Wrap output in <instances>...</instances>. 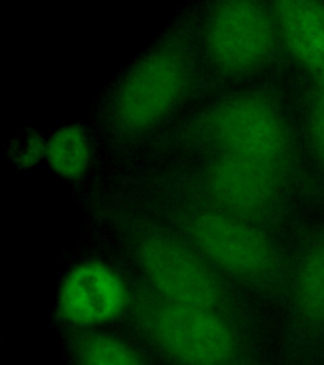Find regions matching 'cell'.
<instances>
[{"instance_id":"cell-1","label":"cell","mask_w":324,"mask_h":365,"mask_svg":"<svg viewBox=\"0 0 324 365\" xmlns=\"http://www.w3.org/2000/svg\"><path fill=\"white\" fill-rule=\"evenodd\" d=\"M128 287L120 322L154 365H273L266 340L226 316L166 301L142 282Z\"/></svg>"},{"instance_id":"cell-2","label":"cell","mask_w":324,"mask_h":365,"mask_svg":"<svg viewBox=\"0 0 324 365\" xmlns=\"http://www.w3.org/2000/svg\"><path fill=\"white\" fill-rule=\"evenodd\" d=\"M143 284L166 301L223 314L266 340L258 303L179 235L141 228L128 239Z\"/></svg>"},{"instance_id":"cell-3","label":"cell","mask_w":324,"mask_h":365,"mask_svg":"<svg viewBox=\"0 0 324 365\" xmlns=\"http://www.w3.org/2000/svg\"><path fill=\"white\" fill-rule=\"evenodd\" d=\"M182 230V237L227 279L257 303L281 308L291 252L268 228L207 210L189 217Z\"/></svg>"},{"instance_id":"cell-4","label":"cell","mask_w":324,"mask_h":365,"mask_svg":"<svg viewBox=\"0 0 324 365\" xmlns=\"http://www.w3.org/2000/svg\"><path fill=\"white\" fill-rule=\"evenodd\" d=\"M280 311L284 365H324V223L291 251Z\"/></svg>"},{"instance_id":"cell-5","label":"cell","mask_w":324,"mask_h":365,"mask_svg":"<svg viewBox=\"0 0 324 365\" xmlns=\"http://www.w3.org/2000/svg\"><path fill=\"white\" fill-rule=\"evenodd\" d=\"M208 132L223 154L268 166L288 178L294 145L284 114L271 98L247 93L213 109Z\"/></svg>"},{"instance_id":"cell-6","label":"cell","mask_w":324,"mask_h":365,"mask_svg":"<svg viewBox=\"0 0 324 365\" xmlns=\"http://www.w3.org/2000/svg\"><path fill=\"white\" fill-rule=\"evenodd\" d=\"M205 40L213 63L229 74L260 68L273 56L280 41L273 11L246 0H231L216 6Z\"/></svg>"},{"instance_id":"cell-7","label":"cell","mask_w":324,"mask_h":365,"mask_svg":"<svg viewBox=\"0 0 324 365\" xmlns=\"http://www.w3.org/2000/svg\"><path fill=\"white\" fill-rule=\"evenodd\" d=\"M188 68L175 52L156 51L142 58L122 81L114 113L120 125L141 131L157 125L180 102Z\"/></svg>"},{"instance_id":"cell-8","label":"cell","mask_w":324,"mask_h":365,"mask_svg":"<svg viewBox=\"0 0 324 365\" xmlns=\"http://www.w3.org/2000/svg\"><path fill=\"white\" fill-rule=\"evenodd\" d=\"M286 178L268 166L223 154L208 171V192L216 210L265 227L275 217Z\"/></svg>"},{"instance_id":"cell-9","label":"cell","mask_w":324,"mask_h":365,"mask_svg":"<svg viewBox=\"0 0 324 365\" xmlns=\"http://www.w3.org/2000/svg\"><path fill=\"white\" fill-rule=\"evenodd\" d=\"M128 299V287L120 274L100 262H85L63 282L60 307L68 326H97L118 321Z\"/></svg>"},{"instance_id":"cell-10","label":"cell","mask_w":324,"mask_h":365,"mask_svg":"<svg viewBox=\"0 0 324 365\" xmlns=\"http://www.w3.org/2000/svg\"><path fill=\"white\" fill-rule=\"evenodd\" d=\"M271 11L293 60L310 79L324 75V3L276 1Z\"/></svg>"},{"instance_id":"cell-11","label":"cell","mask_w":324,"mask_h":365,"mask_svg":"<svg viewBox=\"0 0 324 365\" xmlns=\"http://www.w3.org/2000/svg\"><path fill=\"white\" fill-rule=\"evenodd\" d=\"M63 350L68 365H154L125 331L102 326H66Z\"/></svg>"},{"instance_id":"cell-12","label":"cell","mask_w":324,"mask_h":365,"mask_svg":"<svg viewBox=\"0 0 324 365\" xmlns=\"http://www.w3.org/2000/svg\"><path fill=\"white\" fill-rule=\"evenodd\" d=\"M46 159L60 177L78 179L90 163V146L79 125H66L52 135L46 145Z\"/></svg>"},{"instance_id":"cell-13","label":"cell","mask_w":324,"mask_h":365,"mask_svg":"<svg viewBox=\"0 0 324 365\" xmlns=\"http://www.w3.org/2000/svg\"><path fill=\"white\" fill-rule=\"evenodd\" d=\"M307 131L309 143L324 173V75L312 79L308 97Z\"/></svg>"},{"instance_id":"cell-14","label":"cell","mask_w":324,"mask_h":365,"mask_svg":"<svg viewBox=\"0 0 324 365\" xmlns=\"http://www.w3.org/2000/svg\"><path fill=\"white\" fill-rule=\"evenodd\" d=\"M46 145L37 132H28L11 143L9 156L19 168H31L46 156Z\"/></svg>"}]
</instances>
